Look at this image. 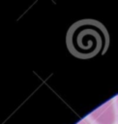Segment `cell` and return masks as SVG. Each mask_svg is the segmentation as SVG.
Listing matches in <instances>:
<instances>
[{
    "label": "cell",
    "instance_id": "1",
    "mask_svg": "<svg viewBox=\"0 0 118 124\" xmlns=\"http://www.w3.org/2000/svg\"><path fill=\"white\" fill-rule=\"evenodd\" d=\"M69 52L78 59L103 55L109 46V34L99 20L83 18L74 22L66 33Z\"/></svg>",
    "mask_w": 118,
    "mask_h": 124
}]
</instances>
